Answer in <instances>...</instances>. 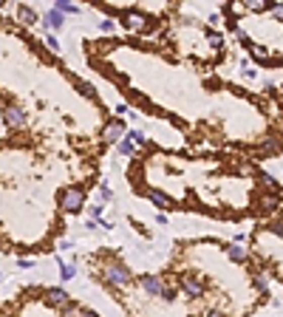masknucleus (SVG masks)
Instances as JSON below:
<instances>
[{
	"instance_id": "aec40b11",
	"label": "nucleus",
	"mask_w": 283,
	"mask_h": 317,
	"mask_svg": "<svg viewBox=\"0 0 283 317\" xmlns=\"http://www.w3.org/2000/svg\"><path fill=\"white\" fill-rule=\"evenodd\" d=\"M207 40H210L212 48H224V37H221L218 31H207Z\"/></svg>"
},
{
	"instance_id": "cd10ccee",
	"label": "nucleus",
	"mask_w": 283,
	"mask_h": 317,
	"mask_svg": "<svg viewBox=\"0 0 283 317\" xmlns=\"http://www.w3.org/2000/svg\"><path fill=\"white\" fill-rule=\"evenodd\" d=\"M99 29L105 31V34H111V31H113V20H111V17H108V20H102V23H99Z\"/></svg>"
},
{
	"instance_id": "9b49d317",
	"label": "nucleus",
	"mask_w": 283,
	"mask_h": 317,
	"mask_svg": "<svg viewBox=\"0 0 283 317\" xmlns=\"http://www.w3.org/2000/svg\"><path fill=\"white\" fill-rule=\"evenodd\" d=\"M63 20H65V15H60V12H57V9H49V12H45V26H49V29H63Z\"/></svg>"
},
{
	"instance_id": "ddd939ff",
	"label": "nucleus",
	"mask_w": 283,
	"mask_h": 317,
	"mask_svg": "<svg viewBox=\"0 0 283 317\" xmlns=\"http://www.w3.org/2000/svg\"><path fill=\"white\" fill-rule=\"evenodd\" d=\"M261 153H263V156H275V153H280V142L272 139V136H266L261 142Z\"/></svg>"
},
{
	"instance_id": "dca6fc26",
	"label": "nucleus",
	"mask_w": 283,
	"mask_h": 317,
	"mask_svg": "<svg viewBox=\"0 0 283 317\" xmlns=\"http://www.w3.org/2000/svg\"><path fill=\"white\" fill-rule=\"evenodd\" d=\"M54 9L60 12V15H77L79 12V6H74V3H68V0H57Z\"/></svg>"
},
{
	"instance_id": "7c9ffc66",
	"label": "nucleus",
	"mask_w": 283,
	"mask_h": 317,
	"mask_svg": "<svg viewBox=\"0 0 283 317\" xmlns=\"http://www.w3.org/2000/svg\"><path fill=\"white\" fill-rule=\"evenodd\" d=\"M17 267H20V269H31V260H26V258H17Z\"/></svg>"
},
{
	"instance_id": "4468645a",
	"label": "nucleus",
	"mask_w": 283,
	"mask_h": 317,
	"mask_svg": "<svg viewBox=\"0 0 283 317\" xmlns=\"http://www.w3.org/2000/svg\"><path fill=\"white\" fill-rule=\"evenodd\" d=\"M148 198H150V201H153V204H156V207H159V209L170 207V198H167V195L162 193V190H148Z\"/></svg>"
},
{
	"instance_id": "6ab92c4d",
	"label": "nucleus",
	"mask_w": 283,
	"mask_h": 317,
	"mask_svg": "<svg viewBox=\"0 0 283 317\" xmlns=\"http://www.w3.org/2000/svg\"><path fill=\"white\" fill-rule=\"evenodd\" d=\"M252 283H255V289H261L263 295H266V289H269V281H266V275H263V272H255Z\"/></svg>"
},
{
	"instance_id": "393cba45",
	"label": "nucleus",
	"mask_w": 283,
	"mask_h": 317,
	"mask_svg": "<svg viewBox=\"0 0 283 317\" xmlns=\"http://www.w3.org/2000/svg\"><path fill=\"white\" fill-rule=\"evenodd\" d=\"M258 179L263 181V187H275V176H269V173H263V170H261V173H258Z\"/></svg>"
},
{
	"instance_id": "9d476101",
	"label": "nucleus",
	"mask_w": 283,
	"mask_h": 317,
	"mask_svg": "<svg viewBox=\"0 0 283 317\" xmlns=\"http://www.w3.org/2000/svg\"><path fill=\"white\" fill-rule=\"evenodd\" d=\"M255 204H258V213H275L277 198H275V195H258Z\"/></svg>"
},
{
	"instance_id": "6e6552de",
	"label": "nucleus",
	"mask_w": 283,
	"mask_h": 317,
	"mask_svg": "<svg viewBox=\"0 0 283 317\" xmlns=\"http://www.w3.org/2000/svg\"><path fill=\"white\" fill-rule=\"evenodd\" d=\"M45 300L51 303V306H57V309H65V306H68V292H65V289H60V286H49L45 289Z\"/></svg>"
},
{
	"instance_id": "c85d7f7f",
	"label": "nucleus",
	"mask_w": 283,
	"mask_h": 317,
	"mask_svg": "<svg viewBox=\"0 0 283 317\" xmlns=\"http://www.w3.org/2000/svg\"><path fill=\"white\" fill-rule=\"evenodd\" d=\"M71 246H74V241H68V238H60V241H57V249H71Z\"/></svg>"
},
{
	"instance_id": "a878e982",
	"label": "nucleus",
	"mask_w": 283,
	"mask_h": 317,
	"mask_svg": "<svg viewBox=\"0 0 283 317\" xmlns=\"http://www.w3.org/2000/svg\"><path fill=\"white\" fill-rule=\"evenodd\" d=\"M269 12H272V17H275V20H283V3H272V9H269Z\"/></svg>"
},
{
	"instance_id": "f257e3e1",
	"label": "nucleus",
	"mask_w": 283,
	"mask_h": 317,
	"mask_svg": "<svg viewBox=\"0 0 283 317\" xmlns=\"http://www.w3.org/2000/svg\"><path fill=\"white\" fill-rule=\"evenodd\" d=\"M102 278H105V283L113 286V289H122V286H127V283L133 281L130 269H127L122 260H108L105 269H102Z\"/></svg>"
},
{
	"instance_id": "1a4fd4ad",
	"label": "nucleus",
	"mask_w": 283,
	"mask_h": 317,
	"mask_svg": "<svg viewBox=\"0 0 283 317\" xmlns=\"http://www.w3.org/2000/svg\"><path fill=\"white\" fill-rule=\"evenodd\" d=\"M226 255H229V260H235V263H247L249 260V252L241 244H229L226 246Z\"/></svg>"
},
{
	"instance_id": "c756f323",
	"label": "nucleus",
	"mask_w": 283,
	"mask_h": 317,
	"mask_svg": "<svg viewBox=\"0 0 283 317\" xmlns=\"http://www.w3.org/2000/svg\"><path fill=\"white\" fill-rule=\"evenodd\" d=\"M99 195H102V201H111V198H113V193H111V190L105 187V184L99 187Z\"/></svg>"
},
{
	"instance_id": "20e7f679",
	"label": "nucleus",
	"mask_w": 283,
	"mask_h": 317,
	"mask_svg": "<svg viewBox=\"0 0 283 317\" xmlns=\"http://www.w3.org/2000/svg\"><path fill=\"white\" fill-rule=\"evenodd\" d=\"M139 286L145 289L150 297H162L164 289H167V286H164V278H162V275H142V278H139Z\"/></svg>"
},
{
	"instance_id": "f3484780",
	"label": "nucleus",
	"mask_w": 283,
	"mask_h": 317,
	"mask_svg": "<svg viewBox=\"0 0 283 317\" xmlns=\"http://www.w3.org/2000/svg\"><path fill=\"white\" fill-rule=\"evenodd\" d=\"M249 51H252V57L258 60V63H261V65L272 63V57H269V51L263 48V45H252V48H249Z\"/></svg>"
},
{
	"instance_id": "a211bd4d",
	"label": "nucleus",
	"mask_w": 283,
	"mask_h": 317,
	"mask_svg": "<svg viewBox=\"0 0 283 317\" xmlns=\"http://www.w3.org/2000/svg\"><path fill=\"white\" fill-rule=\"evenodd\" d=\"M74 85H77V91H79L82 96H93V94H97V91H93V85H91V82H85V79H77Z\"/></svg>"
},
{
	"instance_id": "0eeeda50",
	"label": "nucleus",
	"mask_w": 283,
	"mask_h": 317,
	"mask_svg": "<svg viewBox=\"0 0 283 317\" xmlns=\"http://www.w3.org/2000/svg\"><path fill=\"white\" fill-rule=\"evenodd\" d=\"M3 119H6V125H9L12 130H17V128H23V125H26V114H23L20 105H6V111H3Z\"/></svg>"
},
{
	"instance_id": "f03ea898",
	"label": "nucleus",
	"mask_w": 283,
	"mask_h": 317,
	"mask_svg": "<svg viewBox=\"0 0 283 317\" xmlns=\"http://www.w3.org/2000/svg\"><path fill=\"white\" fill-rule=\"evenodd\" d=\"M60 207L65 213H79L85 207V190L82 187H65L60 190Z\"/></svg>"
},
{
	"instance_id": "412c9836",
	"label": "nucleus",
	"mask_w": 283,
	"mask_h": 317,
	"mask_svg": "<svg viewBox=\"0 0 283 317\" xmlns=\"http://www.w3.org/2000/svg\"><path fill=\"white\" fill-rule=\"evenodd\" d=\"M127 142H133V144H145L148 142V139H145V133H142V130H127Z\"/></svg>"
},
{
	"instance_id": "2f4dec72",
	"label": "nucleus",
	"mask_w": 283,
	"mask_h": 317,
	"mask_svg": "<svg viewBox=\"0 0 283 317\" xmlns=\"http://www.w3.org/2000/svg\"><path fill=\"white\" fill-rule=\"evenodd\" d=\"M99 227V221H93V218H88V221H85V230H97Z\"/></svg>"
},
{
	"instance_id": "bb28decb",
	"label": "nucleus",
	"mask_w": 283,
	"mask_h": 317,
	"mask_svg": "<svg viewBox=\"0 0 283 317\" xmlns=\"http://www.w3.org/2000/svg\"><path fill=\"white\" fill-rule=\"evenodd\" d=\"M45 45H49L51 51H60V43H57V37H54V34H45Z\"/></svg>"
},
{
	"instance_id": "473e14b6",
	"label": "nucleus",
	"mask_w": 283,
	"mask_h": 317,
	"mask_svg": "<svg viewBox=\"0 0 283 317\" xmlns=\"http://www.w3.org/2000/svg\"><path fill=\"white\" fill-rule=\"evenodd\" d=\"M79 317H97V311H88V309H79Z\"/></svg>"
},
{
	"instance_id": "f8f14e48",
	"label": "nucleus",
	"mask_w": 283,
	"mask_h": 317,
	"mask_svg": "<svg viewBox=\"0 0 283 317\" xmlns=\"http://www.w3.org/2000/svg\"><path fill=\"white\" fill-rule=\"evenodd\" d=\"M17 17H20V23H26V26H34L37 23V12L31 6H17Z\"/></svg>"
},
{
	"instance_id": "b1692460",
	"label": "nucleus",
	"mask_w": 283,
	"mask_h": 317,
	"mask_svg": "<svg viewBox=\"0 0 283 317\" xmlns=\"http://www.w3.org/2000/svg\"><path fill=\"white\" fill-rule=\"evenodd\" d=\"M269 232H275V235H280L283 238V221H269V227H266Z\"/></svg>"
},
{
	"instance_id": "7ed1b4c3",
	"label": "nucleus",
	"mask_w": 283,
	"mask_h": 317,
	"mask_svg": "<svg viewBox=\"0 0 283 317\" xmlns=\"http://www.w3.org/2000/svg\"><path fill=\"white\" fill-rule=\"evenodd\" d=\"M122 26H125L127 31H150V17L145 15V12H136V9H125L119 15Z\"/></svg>"
},
{
	"instance_id": "2eb2a0df",
	"label": "nucleus",
	"mask_w": 283,
	"mask_h": 317,
	"mask_svg": "<svg viewBox=\"0 0 283 317\" xmlns=\"http://www.w3.org/2000/svg\"><path fill=\"white\" fill-rule=\"evenodd\" d=\"M57 267H60V278H63V281H71V278L77 275V267H74V263H65L63 258H57Z\"/></svg>"
},
{
	"instance_id": "423d86ee",
	"label": "nucleus",
	"mask_w": 283,
	"mask_h": 317,
	"mask_svg": "<svg viewBox=\"0 0 283 317\" xmlns=\"http://www.w3.org/2000/svg\"><path fill=\"white\" fill-rule=\"evenodd\" d=\"M127 133H125V122H122V119H113V122H108L105 125V130H102V139H105L108 144H119L122 139H125Z\"/></svg>"
},
{
	"instance_id": "39448f33",
	"label": "nucleus",
	"mask_w": 283,
	"mask_h": 317,
	"mask_svg": "<svg viewBox=\"0 0 283 317\" xmlns=\"http://www.w3.org/2000/svg\"><path fill=\"white\" fill-rule=\"evenodd\" d=\"M178 289H181L187 297H201L204 295V281H201L198 275H184L181 281H178Z\"/></svg>"
},
{
	"instance_id": "4be33fe9",
	"label": "nucleus",
	"mask_w": 283,
	"mask_h": 317,
	"mask_svg": "<svg viewBox=\"0 0 283 317\" xmlns=\"http://www.w3.org/2000/svg\"><path fill=\"white\" fill-rule=\"evenodd\" d=\"M116 147H119L122 156H133V150H136V144H133V142H127V139H122V142L116 144Z\"/></svg>"
},
{
	"instance_id": "5701e85b",
	"label": "nucleus",
	"mask_w": 283,
	"mask_h": 317,
	"mask_svg": "<svg viewBox=\"0 0 283 317\" xmlns=\"http://www.w3.org/2000/svg\"><path fill=\"white\" fill-rule=\"evenodd\" d=\"M176 297H178V289L167 286V289H164V295H162V300H164V303H173Z\"/></svg>"
}]
</instances>
